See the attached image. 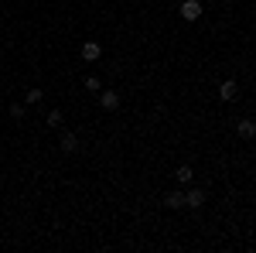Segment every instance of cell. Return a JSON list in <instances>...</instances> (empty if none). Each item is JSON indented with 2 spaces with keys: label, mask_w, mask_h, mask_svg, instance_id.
I'll list each match as a JSON object with an SVG mask.
<instances>
[{
  "label": "cell",
  "mask_w": 256,
  "mask_h": 253,
  "mask_svg": "<svg viewBox=\"0 0 256 253\" xmlns=\"http://www.w3.org/2000/svg\"><path fill=\"white\" fill-rule=\"evenodd\" d=\"M184 205H188V209H202V205H205V192L195 188V185H184Z\"/></svg>",
  "instance_id": "2"
},
{
  "label": "cell",
  "mask_w": 256,
  "mask_h": 253,
  "mask_svg": "<svg viewBox=\"0 0 256 253\" xmlns=\"http://www.w3.org/2000/svg\"><path fill=\"white\" fill-rule=\"evenodd\" d=\"M0 24H4V14H0Z\"/></svg>",
  "instance_id": "14"
},
{
  "label": "cell",
  "mask_w": 256,
  "mask_h": 253,
  "mask_svg": "<svg viewBox=\"0 0 256 253\" xmlns=\"http://www.w3.org/2000/svg\"><path fill=\"white\" fill-rule=\"evenodd\" d=\"M99 106H102V110H116L120 106V93H113V89L99 93Z\"/></svg>",
  "instance_id": "7"
},
{
  "label": "cell",
  "mask_w": 256,
  "mask_h": 253,
  "mask_svg": "<svg viewBox=\"0 0 256 253\" xmlns=\"http://www.w3.org/2000/svg\"><path fill=\"white\" fill-rule=\"evenodd\" d=\"M102 59V45L99 41H82V62H99Z\"/></svg>",
  "instance_id": "3"
},
{
  "label": "cell",
  "mask_w": 256,
  "mask_h": 253,
  "mask_svg": "<svg viewBox=\"0 0 256 253\" xmlns=\"http://www.w3.org/2000/svg\"><path fill=\"white\" fill-rule=\"evenodd\" d=\"M10 117H14V120L24 117V106H20V103H14V106H10Z\"/></svg>",
  "instance_id": "13"
},
{
  "label": "cell",
  "mask_w": 256,
  "mask_h": 253,
  "mask_svg": "<svg viewBox=\"0 0 256 253\" xmlns=\"http://www.w3.org/2000/svg\"><path fill=\"white\" fill-rule=\"evenodd\" d=\"M178 14L184 21H198L202 18V4H198V0H181V4H178Z\"/></svg>",
  "instance_id": "1"
},
{
  "label": "cell",
  "mask_w": 256,
  "mask_h": 253,
  "mask_svg": "<svg viewBox=\"0 0 256 253\" xmlns=\"http://www.w3.org/2000/svg\"><path fill=\"white\" fill-rule=\"evenodd\" d=\"M164 209H184V192H168L164 195Z\"/></svg>",
  "instance_id": "8"
},
{
  "label": "cell",
  "mask_w": 256,
  "mask_h": 253,
  "mask_svg": "<svg viewBox=\"0 0 256 253\" xmlns=\"http://www.w3.org/2000/svg\"><path fill=\"white\" fill-rule=\"evenodd\" d=\"M174 178H178V185H192V168H188V164H181V168L174 171Z\"/></svg>",
  "instance_id": "10"
},
{
  "label": "cell",
  "mask_w": 256,
  "mask_h": 253,
  "mask_svg": "<svg viewBox=\"0 0 256 253\" xmlns=\"http://www.w3.org/2000/svg\"><path fill=\"white\" fill-rule=\"evenodd\" d=\"M236 134L242 137V140H253V137H256V120H239V123H236Z\"/></svg>",
  "instance_id": "6"
},
{
  "label": "cell",
  "mask_w": 256,
  "mask_h": 253,
  "mask_svg": "<svg viewBox=\"0 0 256 253\" xmlns=\"http://www.w3.org/2000/svg\"><path fill=\"white\" fill-rule=\"evenodd\" d=\"M58 147L65 151V154H76V151H79V134L65 130V134H62V140H58Z\"/></svg>",
  "instance_id": "4"
},
{
  "label": "cell",
  "mask_w": 256,
  "mask_h": 253,
  "mask_svg": "<svg viewBox=\"0 0 256 253\" xmlns=\"http://www.w3.org/2000/svg\"><path fill=\"white\" fill-rule=\"evenodd\" d=\"M41 99H44L41 89H28V93H24V103H28V106H34V103H41Z\"/></svg>",
  "instance_id": "11"
},
{
  "label": "cell",
  "mask_w": 256,
  "mask_h": 253,
  "mask_svg": "<svg viewBox=\"0 0 256 253\" xmlns=\"http://www.w3.org/2000/svg\"><path fill=\"white\" fill-rule=\"evenodd\" d=\"M82 86H86L89 93H99V79L96 76H86V79H82Z\"/></svg>",
  "instance_id": "12"
},
{
  "label": "cell",
  "mask_w": 256,
  "mask_h": 253,
  "mask_svg": "<svg viewBox=\"0 0 256 253\" xmlns=\"http://www.w3.org/2000/svg\"><path fill=\"white\" fill-rule=\"evenodd\" d=\"M239 96V86L232 79H226V82H218V99H226V103H232Z\"/></svg>",
  "instance_id": "5"
},
{
  "label": "cell",
  "mask_w": 256,
  "mask_h": 253,
  "mask_svg": "<svg viewBox=\"0 0 256 253\" xmlns=\"http://www.w3.org/2000/svg\"><path fill=\"white\" fill-rule=\"evenodd\" d=\"M62 110H48V113H44V123H48V127H52V130H55V127H62Z\"/></svg>",
  "instance_id": "9"
}]
</instances>
